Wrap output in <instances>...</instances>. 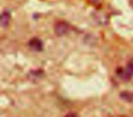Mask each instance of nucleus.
Listing matches in <instances>:
<instances>
[{"label": "nucleus", "mask_w": 133, "mask_h": 117, "mask_svg": "<svg viewBox=\"0 0 133 117\" xmlns=\"http://www.w3.org/2000/svg\"><path fill=\"white\" fill-rule=\"evenodd\" d=\"M69 29V25L66 22H58L55 26V33L57 36H64L68 33Z\"/></svg>", "instance_id": "nucleus-1"}, {"label": "nucleus", "mask_w": 133, "mask_h": 117, "mask_svg": "<svg viewBox=\"0 0 133 117\" xmlns=\"http://www.w3.org/2000/svg\"><path fill=\"white\" fill-rule=\"evenodd\" d=\"M28 46L34 51H41L43 50L42 41L37 38H33L32 39H30L29 42H28Z\"/></svg>", "instance_id": "nucleus-2"}, {"label": "nucleus", "mask_w": 133, "mask_h": 117, "mask_svg": "<svg viewBox=\"0 0 133 117\" xmlns=\"http://www.w3.org/2000/svg\"><path fill=\"white\" fill-rule=\"evenodd\" d=\"M117 75L123 81H129V80H130L131 77H132L129 72H128L127 70L122 69V68H120V69H118V71H117Z\"/></svg>", "instance_id": "nucleus-3"}, {"label": "nucleus", "mask_w": 133, "mask_h": 117, "mask_svg": "<svg viewBox=\"0 0 133 117\" xmlns=\"http://www.w3.org/2000/svg\"><path fill=\"white\" fill-rule=\"evenodd\" d=\"M10 19H11V16H10L9 12L5 11L2 13L1 17H0V22H1V26L2 27H6L9 24Z\"/></svg>", "instance_id": "nucleus-4"}, {"label": "nucleus", "mask_w": 133, "mask_h": 117, "mask_svg": "<svg viewBox=\"0 0 133 117\" xmlns=\"http://www.w3.org/2000/svg\"><path fill=\"white\" fill-rule=\"evenodd\" d=\"M120 98L128 102H133V93L131 91H123L120 93Z\"/></svg>", "instance_id": "nucleus-5"}, {"label": "nucleus", "mask_w": 133, "mask_h": 117, "mask_svg": "<svg viewBox=\"0 0 133 117\" xmlns=\"http://www.w3.org/2000/svg\"><path fill=\"white\" fill-rule=\"evenodd\" d=\"M126 70H127V71L129 73V74L132 76L133 75V60H130V61L128 63L127 67H126Z\"/></svg>", "instance_id": "nucleus-6"}, {"label": "nucleus", "mask_w": 133, "mask_h": 117, "mask_svg": "<svg viewBox=\"0 0 133 117\" xmlns=\"http://www.w3.org/2000/svg\"><path fill=\"white\" fill-rule=\"evenodd\" d=\"M65 117H78L76 113H69V114H66Z\"/></svg>", "instance_id": "nucleus-7"}]
</instances>
